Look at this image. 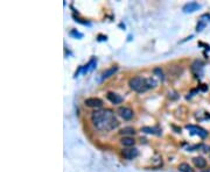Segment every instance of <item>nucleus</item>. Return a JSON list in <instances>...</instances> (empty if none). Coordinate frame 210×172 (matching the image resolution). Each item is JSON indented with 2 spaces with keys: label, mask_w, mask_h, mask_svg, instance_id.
Returning <instances> with one entry per match:
<instances>
[{
  "label": "nucleus",
  "mask_w": 210,
  "mask_h": 172,
  "mask_svg": "<svg viewBox=\"0 0 210 172\" xmlns=\"http://www.w3.org/2000/svg\"><path fill=\"white\" fill-rule=\"evenodd\" d=\"M138 150L135 149V148H127V149H124L121 155H123V157L126 159H134L137 156H138Z\"/></svg>",
  "instance_id": "nucleus-7"
},
{
  "label": "nucleus",
  "mask_w": 210,
  "mask_h": 172,
  "mask_svg": "<svg viewBox=\"0 0 210 172\" xmlns=\"http://www.w3.org/2000/svg\"><path fill=\"white\" fill-rule=\"evenodd\" d=\"M117 71H118V66L117 65H113L112 67H110V69H107V70H105L102 73V78L100 79L104 80V79H107V78H110L111 76H113L115 73H116Z\"/></svg>",
  "instance_id": "nucleus-11"
},
{
  "label": "nucleus",
  "mask_w": 210,
  "mask_h": 172,
  "mask_svg": "<svg viewBox=\"0 0 210 172\" xmlns=\"http://www.w3.org/2000/svg\"><path fill=\"white\" fill-rule=\"evenodd\" d=\"M186 128H187L189 132H192V134H194V135H197V136L202 137V138H204V137L208 136V132H207V130H204L203 128H201V127H198V126L188 124V126H186Z\"/></svg>",
  "instance_id": "nucleus-3"
},
{
  "label": "nucleus",
  "mask_w": 210,
  "mask_h": 172,
  "mask_svg": "<svg viewBox=\"0 0 210 172\" xmlns=\"http://www.w3.org/2000/svg\"><path fill=\"white\" fill-rule=\"evenodd\" d=\"M193 163H194V165L198 169H203L207 166V160L203 158V157H201V156L194 157V158H193Z\"/></svg>",
  "instance_id": "nucleus-10"
},
{
  "label": "nucleus",
  "mask_w": 210,
  "mask_h": 172,
  "mask_svg": "<svg viewBox=\"0 0 210 172\" xmlns=\"http://www.w3.org/2000/svg\"><path fill=\"white\" fill-rule=\"evenodd\" d=\"M180 172H194V169L189 165L188 163H181L179 165Z\"/></svg>",
  "instance_id": "nucleus-14"
},
{
  "label": "nucleus",
  "mask_w": 210,
  "mask_h": 172,
  "mask_svg": "<svg viewBox=\"0 0 210 172\" xmlns=\"http://www.w3.org/2000/svg\"><path fill=\"white\" fill-rule=\"evenodd\" d=\"M120 143L125 146H132L135 144V141H134V138H132V137H123L120 140Z\"/></svg>",
  "instance_id": "nucleus-13"
},
{
  "label": "nucleus",
  "mask_w": 210,
  "mask_h": 172,
  "mask_svg": "<svg viewBox=\"0 0 210 172\" xmlns=\"http://www.w3.org/2000/svg\"><path fill=\"white\" fill-rule=\"evenodd\" d=\"M118 114L120 115L124 120H131L134 116V112L131 109L130 107H119L118 108Z\"/></svg>",
  "instance_id": "nucleus-5"
},
{
  "label": "nucleus",
  "mask_w": 210,
  "mask_h": 172,
  "mask_svg": "<svg viewBox=\"0 0 210 172\" xmlns=\"http://www.w3.org/2000/svg\"><path fill=\"white\" fill-rule=\"evenodd\" d=\"M121 134V135H134L135 134V130H134V128H132V127H125V128H123L119 132Z\"/></svg>",
  "instance_id": "nucleus-15"
},
{
  "label": "nucleus",
  "mask_w": 210,
  "mask_h": 172,
  "mask_svg": "<svg viewBox=\"0 0 210 172\" xmlns=\"http://www.w3.org/2000/svg\"><path fill=\"white\" fill-rule=\"evenodd\" d=\"M106 98L107 100L111 102V104H113V105H118V104H121L123 102V98L118 94V93H115V92H109L106 94Z\"/></svg>",
  "instance_id": "nucleus-8"
},
{
  "label": "nucleus",
  "mask_w": 210,
  "mask_h": 172,
  "mask_svg": "<svg viewBox=\"0 0 210 172\" xmlns=\"http://www.w3.org/2000/svg\"><path fill=\"white\" fill-rule=\"evenodd\" d=\"M141 132H147V134H153V135H161V130L158 127H143Z\"/></svg>",
  "instance_id": "nucleus-12"
},
{
  "label": "nucleus",
  "mask_w": 210,
  "mask_h": 172,
  "mask_svg": "<svg viewBox=\"0 0 210 172\" xmlns=\"http://www.w3.org/2000/svg\"><path fill=\"white\" fill-rule=\"evenodd\" d=\"M190 71L195 77H201L202 72H203V63L198 59L194 61L190 65Z\"/></svg>",
  "instance_id": "nucleus-4"
},
{
  "label": "nucleus",
  "mask_w": 210,
  "mask_h": 172,
  "mask_svg": "<svg viewBox=\"0 0 210 172\" xmlns=\"http://www.w3.org/2000/svg\"><path fill=\"white\" fill-rule=\"evenodd\" d=\"M91 121L96 129H98L100 132H110L119 126V122L115 113L109 108L95 110L91 115Z\"/></svg>",
  "instance_id": "nucleus-1"
},
{
  "label": "nucleus",
  "mask_w": 210,
  "mask_h": 172,
  "mask_svg": "<svg viewBox=\"0 0 210 172\" xmlns=\"http://www.w3.org/2000/svg\"><path fill=\"white\" fill-rule=\"evenodd\" d=\"M201 8V5L195 2V1H192V2H188L183 6V12L184 13H193L197 9Z\"/></svg>",
  "instance_id": "nucleus-9"
},
{
  "label": "nucleus",
  "mask_w": 210,
  "mask_h": 172,
  "mask_svg": "<svg viewBox=\"0 0 210 172\" xmlns=\"http://www.w3.org/2000/svg\"><path fill=\"white\" fill-rule=\"evenodd\" d=\"M204 27H206V23H204V22H203V21H200V23H197L196 30H197V31H201L202 29L204 28Z\"/></svg>",
  "instance_id": "nucleus-16"
},
{
  "label": "nucleus",
  "mask_w": 210,
  "mask_h": 172,
  "mask_svg": "<svg viewBox=\"0 0 210 172\" xmlns=\"http://www.w3.org/2000/svg\"><path fill=\"white\" fill-rule=\"evenodd\" d=\"M129 85L130 87L135 91V92L143 93L146 92L148 88H149V84H148V78H143V77H133L131 78L130 81H129Z\"/></svg>",
  "instance_id": "nucleus-2"
},
{
  "label": "nucleus",
  "mask_w": 210,
  "mask_h": 172,
  "mask_svg": "<svg viewBox=\"0 0 210 172\" xmlns=\"http://www.w3.org/2000/svg\"><path fill=\"white\" fill-rule=\"evenodd\" d=\"M155 72H157V73H159V77H160L161 79H164V75H162V71H161L160 72V69H155Z\"/></svg>",
  "instance_id": "nucleus-18"
},
{
  "label": "nucleus",
  "mask_w": 210,
  "mask_h": 172,
  "mask_svg": "<svg viewBox=\"0 0 210 172\" xmlns=\"http://www.w3.org/2000/svg\"><path fill=\"white\" fill-rule=\"evenodd\" d=\"M85 106L91 107V108H99L103 106V101L99 98H88L84 100Z\"/></svg>",
  "instance_id": "nucleus-6"
},
{
  "label": "nucleus",
  "mask_w": 210,
  "mask_h": 172,
  "mask_svg": "<svg viewBox=\"0 0 210 172\" xmlns=\"http://www.w3.org/2000/svg\"><path fill=\"white\" fill-rule=\"evenodd\" d=\"M70 35H74V36H76V37H83V34H81V33H78V31L76 30H71L70 31Z\"/></svg>",
  "instance_id": "nucleus-17"
}]
</instances>
